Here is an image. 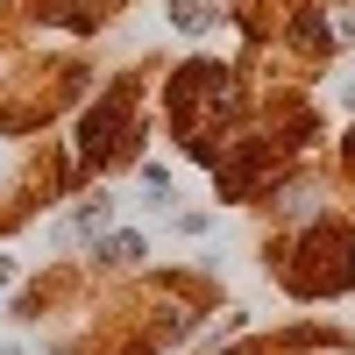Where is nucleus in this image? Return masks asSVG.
<instances>
[{"mask_svg":"<svg viewBox=\"0 0 355 355\" xmlns=\"http://www.w3.org/2000/svg\"><path fill=\"white\" fill-rule=\"evenodd\" d=\"M100 256H107V263H135V256H142V234H107Z\"/></svg>","mask_w":355,"mask_h":355,"instance_id":"obj_1","label":"nucleus"},{"mask_svg":"<svg viewBox=\"0 0 355 355\" xmlns=\"http://www.w3.org/2000/svg\"><path fill=\"white\" fill-rule=\"evenodd\" d=\"M107 227V199L100 206H78V220H71V234H100Z\"/></svg>","mask_w":355,"mask_h":355,"instance_id":"obj_3","label":"nucleus"},{"mask_svg":"<svg viewBox=\"0 0 355 355\" xmlns=\"http://www.w3.org/2000/svg\"><path fill=\"white\" fill-rule=\"evenodd\" d=\"M206 15H214V0H171V21L178 28H199Z\"/></svg>","mask_w":355,"mask_h":355,"instance_id":"obj_2","label":"nucleus"}]
</instances>
